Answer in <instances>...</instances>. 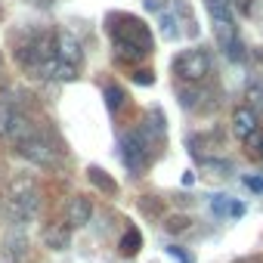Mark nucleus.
Returning <instances> with one entry per match:
<instances>
[{
	"instance_id": "obj_9",
	"label": "nucleus",
	"mask_w": 263,
	"mask_h": 263,
	"mask_svg": "<svg viewBox=\"0 0 263 263\" xmlns=\"http://www.w3.org/2000/svg\"><path fill=\"white\" fill-rule=\"evenodd\" d=\"M164 124H167V121H164V111H161V108H152V111H149V118H146V124L140 127L143 140H146L152 149H155V146L164 140V134H167V127H164Z\"/></svg>"
},
{
	"instance_id": "obj_19",
	"label": "nucleus",
	"mask_w": 263,
	"mask_h": 263,
	"mask_svg": "<svg viewBox=\"0 0 263 263\" xmlns=\"http://www.w3.org/2000/svg\"><path fill=\"white\" fill-rule=\"evenodd\" d=\"M161 34H164V41H177L180 37V28H177V16L174 13H164L161 10Z\"/></svg>"
},
{
	"instance_id": "obj_24",
	"label": "nucleus",
	"mask_w": 263,
	"mask_h": 263,
	"mask_svg": "<svg viewBox=\"0 0 263 263\" xmlns=\"http://www.w3.org/2000/svg\"><path fill=\"white\" fill-rule=\"evenodd\" d=\"M229 208H232L229 195H214V198H211V211H214V214H229Z\"/></svg>"
},
{
	"instance_id": "obj_25",
	"label": "nucleus",
	"mask_w": 263,
	"mask_h": 263,
	"mask_svg": "<svg viewBox=\"0 0 263 263\" xmlns=\"http://www.w3.org/2000/svg\"><path fill=\"white\" fill-rule=\"evenodd\" d=\"M134 81H137V84H143V87H152V84H155V74H152L149 68H143V71H137V74H134Z\"/></svg>"
},
{
	"instance_id": "obj_3",
	"label": "nucleus",
	"mask_w": 263,
	"mask_h": 263,
	"mask_svg": "<svg viewBox=\"0 0 263 263\" xmlns=\"http://www.w3.org/2000/svg\"><path fill=\"white\" fill-rule=\"evenodd\" d=\"M174 74H180L189 84H201L211 74V56H208V50H198V47L183 50L174 59Z\"/></svg>"
},
{
	"instance_id": "obj_4",
	"label": "nucleus",
	"mask_w": 263,
	"mask_h": 263,
	"mask_svg": "<svg viewBox=\"0 0 263 263\" xmlns=\"http://www.w3.org/2000/svg\"><path fill=\"white\" fill-rule=\"evenodd\" d=\"M121 158H124V164H127L130 174H143L152 164V146L143 140L140 130L121 137Z\"/></svg>"
},
{
	"instance_id": "obj_12",
	"label": "nucleus",
	"mask_w": 263,
	"mask_h": 263,
	"mask_svg": "<svg viewBox=\"0 0 263 263\" xmlns=\"http://www.w3.org/2000/svg\"><path fill=\"white\" fill-rule=\"evenodd\" d=\"M87 180H90V186H96L102 195H118V183H115V177H108L102 167L90 164V167H87Z\"/></svg>"
},
{
	"instance_id": "obj_11",
	"label": "nucleus",
	"mask_w": 263,
	"mask_h": 263,
	"mask_svg": "<svg viewBox=\"0 0 263 263\" xmlns=\"http://www.w3.org/2000/svg\"><path fill=\"white\" fill-rule=\"evenodd\" d=\"M68 241H71V232H68L65 223H53V226L44 229V245H47L50 251H65Z\"/></svg>"
},
{
	"instance_id": "obj_1",
	"label": "nucleus",
	"mask_w": 263,
	"mask_h": 263,
	"mask_svg": "<svg viewBox=\"0 0 263 263\" xmlns=\"http://www.w3.org/2000/svg\"><path fill=\"white\" fill-rule=\"evenodd\" d=\"M108 34L118 50V59L124 62H137L152 53V31L143 19L130 16V13H115L108 16Z\"/></svg>"
},
{
	"instance_id": "obj_27",
	"label": "nucleus",
	"mask_w": 263,
	"mask_h": 263,
	"mask_svg": "<svg viewBox=\"0 0 263 263\" xmlns=\"http://www.w3.org/2000/svg\"><path fill=\"white\" fill-rule=\"evenodd\" d=\"M229 214H232V217H241V214H245V204H241V201H232Z\"/></svg>"
},
{
	"instance_id": "obj_29",
	"label": "nucleus",
	"mask_w": 263,
	"mask_h": 263,
	"mask_svg": "<svg viewBox=\"0 0 263 263\" xmlns=\"http://www.w3.org/2000/svg\"><path fill=\"white\" fill-rule=\"evenodd\" d=\"M0 62H4V56H0Z\"/></svg>"
},
{
	"instance_id": "obj_23",
	"label": "nucleus",
	"mask_w": 263,
	"mask_h": 263,
	"mask_svg": "<svg viewBox=\"0 0 263 263\" xmlns=\"http://www.w3.org/2000/svg\"><path fill=\"white\" fill-rule=\"evenodd\" d=\"M56 81H74L78 78V68L74 65H68V62H56V74H53Z\"/></svg>"
},
{
	"instance_id": "obj_14",
	"label": "nucleus",
	"mask_w": 263,
	"mask_h": 263,
	"mask_svg": "<svg viewBox=\"0 0 263 263\" xmlns=\"http://www.w3.org/2000/svg\"><path fill=\"white\" fill-rule=\"evenodd\" d=\"M10 137H13L16 143H25V140L37 137V130H34V124H31L22 111H16V115H13V124H10Z\"/></svg>"
},
{
	"instance_id": "obj_26",
	"label": "nucleus",
	"mask_w": 263,
	"mask_h": 263,
	"mask_svg": "<svg viewBox=\"0 0 263 263\" xmlns=\"http://www.w3.org/2000/svg\"><path fill=\"white\" fill-rule=\"evenodd\" d=\"M232 263H263V254H248V257H238Z\"/></svg>"
},
{
	"instance_id": "obj_18",
	"label": "nucleus",
	"mask_w": 263,
	"mask_h": 263,
	"mask_svg": "<svg viewBox=\"0 0 263 263\" xmlns=\"http://www.w3.org/2000/svg\"><path fill=\"white\" fill-rule=\"evenodd\" d=\"M140 245H143V235H140V229H127L124 235H121V241H118V248L130 257V254H137L140 251Z\"/></svg>"
},
{
	"instance_id": "obj_16",
	"label": "nucleus",
	"mask_w": 263,
	"mask_h": 263,
	"mask_svg": "<svg viewBox=\"0 0 263 263\" xmlns=\"http://www.w3.org/2000/svg\"><path fill=\"white\" fill-rule=\"evenodd\" d=\"M204 7H208V13H211L214 22H220V19H235L232 0H204Z\"/></svg>"
},
{
	"instance_id": "obj_21",
	"label": "nucleus",
	"mask_w": 263,
	"mask_h": 263,
	"mask_svg": "<svg viewBox=\"0 0 263 263\" xmlns=\"http://www.w3.org/2000/svg\"><path fill=\"white\" fill-rule=\"evenodd\" d=\"M16 108L10 102H0V137H10V124H13Z\"/></svg>"
},
{
	"instance_id": "obj_5",
	"label": "nucleus",
	"mask_w": 263,
	"mask_h": 263,
	"mask_svg": "<svg viewBox=\"0 0 263 263\" xmlns=\"http://www.w3.org/2000/svg\"><path fill=\"white\" fill-rule=\"evenodd\" d=\"M214 37H217L220 50H223L232 62H245V59H248V50H245V44H241V37H238L235 19H220V22H214Z\"/></svg>"
},
{
	"instance_id": "obj_7",
	"label": "nucleus",
	"mask_w": 263,
	"mask_h": 263,
	"mask_svg": "<svg viewBox=\"0 0 263 263\" xmlns=\"http://www.w3.org/2000/svg\"><path fill=\"white\" fill-rule=\"evenodd\" d=\"M257 130H260L257 111H254L251 105H238V108L232 111V134H235L238 140H248L251 134H257Z\"/></svg>"
},
{
	"instance_id": "obj_2",
	"label": "nucleus",
	"mask_w": 263,
	"mask_h": 263,
	"mask_svg": "<svg viewBox=\"0 0 263 263\" xmlns=\"http://www.w3.org/2000/svg\"><path fill=\"white\" fill-rule=\"evenodd\" d=\"M10 208H13V217L16 220H28V217L37 214L41 192H37V183L31 177H16L10 183Z\"/></svg>"
},
{
	"instance_id": "obj_20",
	"label": "nucleus",
	"mask_w": 263,
	"mask_h": 263,
	"mask_svg": "<svg viewBox=\"0 0 263 263\" xmlns=\"http://www.w3.org/2000/svg\"><path fill=\"white\" fill-rule=\"evenodd\" d=\"M189 217L186 214H171L167 220H164V232H171V235H177V232H186L189 229Z\"/></svg>"
},
{
	"instance_id": "obj_28",
	"label": "nucleus",
	"mask_w": 263,
	"mask_h": 263,
	"mask_svg": "<svg viewBox=\"0 0 263 263\" xmlns=\"http://www.w3.org/2000/svg\"><path fill=\"white\" fill-rule=\"evenodd\" d=\"M183 183H186V186H192V183H195V174H192V171H186V174H183Z\"/></svg>"
},
{
	"instance_id": "obj_8",
	"label": "nucleus",
	"mask_w": 263,
	"mask_h": 263,
	"mask_svg": "<svg viewBox=\"0 0 263 263\" xmlns=\"http://www.w3.org/2000/svg\"><path fill=\"white\" fill-rule=\"evenodd\" d=\"M56 59L74 65V68H81V62H84V50H81L78 37H71V34H56Z\"/></svg>"
},
{
	"instance_id": "obj_15",
	"label": "nucleus",
	"mask_w": 263,
	"mask_h": 263,
	"mask_svg": "<svg viewBox=\"0 0 263 263\" xmlns=\"http://www.w3.org/2000/svg\"><path fill=\"white\" fill-rule=\"evenodd\" d=\"M137 208H140V214L149 217V220L164 217V198H158V195H140V198H137Z\"/></svg>"
},
{
	"instance_id": "obj_17",
	"label": "nucleus",
	"mask_w": 263,
	"mask_h": 263,
	"mask_svg": "<svg viewBox=\"0 0 263 263\" xmlns=\"http://www.w3.org/2000/svg\"><path fill=\"white\" fill-rule=\"evenodd\" d=\"M102 96H105V105H108V111H121V108L127 105V93H124L118 84H108V87L102 90Z\"/></svg>"
},
{
	"instance_id": "obj_6",
	"label": "nucleus",
	"mask_w": 263,
	"mask_h": 263,
	"mask_svg": "<svg viewBox=\"0 0 263 263\" xmlns=\"http://www.w3.org/2000/svg\"><path fill=\"white\" fill-rule=\"evenodd\" d=\"M19 152H22V158H28V161L37 164V167H56V164H59V152H56L44 137H31V140L19 143Z\"/></svg>"
},
{
	"instance_id": "obj_13",
	"label": "nucleus",
	"mask_w": 263,
	"mask_h": 263,
	"mask_svg": "<svg viewBox=\"0 0 263 263\" xmlns=\"http://www.w3.org/2000/svg\"><path fill=\"white\" fill-rule=\"evenodd\" d=\"M177 96H180V105H183L186 111H201V108H208V105L201 102V99H208V93H204L198 84H192L189 90H186V87H180V93H177Z\"/></svg>"
},
{
	"instance_id": "obj_10",
	"label": "nucleus",
	"mask_w": 263,
	"mask_h": 263,
	"mask_svg": "<svg viewBox=\"0 0 263 263\" xmlns=\"http://www.w3.org/2000/svg\"><path fill=\"white\" fill-rule=\"evenodd\" d=\"M65 220H68V226H87V223L93 220V204H90V198H84V195L68 198V204H65Z\"/></svg>"
},
{
	"instance_id": "obj_22",
	"label": "nucleus",
	"mask_w": 263,
	"mask_h": 263,
	"mask_svg": "<svg viewBox=\"0 0 263 263\" xmlns=\"http://www.w3.org/2000/svg\"><path fill=\"white\" fill-rule=\"evenodd\" d=\"M245 99L251 102V108L257 111V108H263V84H248V90H245Z\"/></svg>"
}]
</instances>
